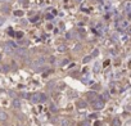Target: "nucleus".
Listing matches in <instances>:
<instances>
[{
    "mask_svg": "<svg viewBox=\"0 0 131 126\" xmlns=\"http://www.w3.org/2000/svg\"><path fill=\"white\" fill-rule=\"evenodd\" d=\"M94 108L95 109H102L103 108V102H102V100H95L94 102Z\"/></svg>",
    "mask_w": 131,
    "mask_h": 126,
    "instance_id": "1",
    "label": "nucleus"
},
{
    "mask_svg": "<svg viewBox=\"0 0 131 126\" xmlns=\"http://www.w3.org/2000/svg\"><path fill=\"white\" fill-rule=\"evenodd\" d=\"M60 124H62L63 126H69V125H71V122H69V121H68V120H66V118H63V120H62V121H60Z\"/></svg>",
    "mask_w": 131,
    "mask_h": 126,
    "instance_id": "2",
    "label": "nucleus"
},
{
    "mask_svg": "<svg viewBox=\"0 0 131 126\" xmlns=\"http://www.w3.org/2000/svg\"><path fill=\"white\" fill-rule=\"evenodd\" d=\"M39 100H40V102H45V100H46V95H45V94H39Z\"/></svg>",
    "mask_w": 131,
    "mask_h": 126,
    "instance_id": "3",
    "label": "nucleus"
},
{
    "mask_svg": "<svg viewBox=\"0 0 131 126\" xmlns=\"http://www.w3.org/2000/svg\"><path fill=\"white\" fill-rule=\"evenodd\" d=\"M7 113H4V112H0V120H1V121H4V120H7Z\"/></svg>",
    "mask_w": 131,
    "mask_h": 126,
    "instance_id": "4",
    "label": "nucleus"
},
{
    "mask_svg": "<svg viewBox=\"0 0 131 126\" xmlns=\"http://www.w3.org/2000/svg\"><path fill=\"white\" fill-rule=\"evenodd\" d=\"M14 15L21 17V15H23V12H22V10H15V12H14Z\"/></svg>",
    "mask_w": 131,
    "mask_h": 126,
    "instance_id": "5",
    "label": "nucleus"
},
{
    "mask_svg": "<svg viewBox=\"0 0 131 126\" xmlns=\"http://www.w3.org/2000/svg\"><path fill=\"white\" fill-rule=\"evenodd\" d=\"M13 104H14V107H15V108H18V107L21 106V103H19V100H17V99H15L14 102H13Z\"/></svg>",
    "mask_w": 131,
    "mask_h": 126,
    "instance_id": "6",
    "label": "nucleus"
},
{
    "mask_svg": "<svg viewBox=\"0 0 131 126\" xmlns=\"http://www.w3.org/2000/svg\"><path fill=\"white\" fill-rule=\"evenodd\" d=\"M8 45H9V46H12V48H17V44L13 43V41H10V43L8 44Z\"/></svg>",
    "mask_w": 131,
    "mask_h": 126,
    "instance_id": "7",
    "label": "nucleus"
},
{
    "mask_svg": "<svg viewBox=\"0 0 131 126\" xmlns=\"http://www.w3.org/2000/svg\"><path fill=\"white\" fill-rule=\"evenodd\" d=\"M22 36H23V32H17L15 34V37H18V39H21Z\"/></svg>",
    "mask_w": 131,
    "mask_h": 126,
    "instance_id": "8",
    "label": "nucleus"
},
{
    "mask_svg": "<svg viewBox=\"0 0 131 126\" xmlns=\"http://www.w3.org/2000/svg\"><path fill=\"white\" fill-rule=\"evenodd\" d=\"M58 50H59V52H64V50H66V48H64V45H60V46H59V48H58Z\"/></svg>",
    "mask_w": 131,
    "mask_h": 126,
    "instance_id": "9",
    "label": "nucleus"
},
{
    "mask_svg": "<svg viewBox=\"0 0 131 126\" xmlns=\"http://www.w3.org/2000/svg\"><path fill=\"white\" fill-rule=\"evenodd\" d=\"M5 52H7V53L12 52V48H9V45H7V46H5Z\"/></svg>",
    "mask_w": 131,
    "mask_h": 126,
    "instance_id": "10",
    "label": "nucleus"
},
{
    "mask_svg": "<svg viewBox=\"0 0 131 126\" xmlns=\"http://www.w3.org/2000/svg\"><path fill=\"white\" fill-rule=\"evenodd\" d=\"M53 17H54L53 14H48L46 15V19H53Z\"/></svg>",
    "mask_w": 131,
    "mask_h": 126,
    "instance_id": "11",
    "label": "nucleus"
},
{
    "mask_svg": "<svg viewBox=\"0 0 131 126\" xmlns=\"http://www.w3.org/2000/svg\"><path fill=\"white\" fill-rule=\"evenodd\" d=\"M80 107H85L86 104H85V102H80V104H78Z\"/></svg>",
    "mask_w": 131,
    "mask_h": 126,
    "instance_id": "12",
    "label": "nucleus"
},
{
    "mask_svg": "<svg viewBox=\"0 0 131 126\" xmlns=\"http://www.w3.org/2000/svg\"><path fill=\"white\" fill-rule=\"evenodd\" d=\"M89 61H90V57H87V58L84 59V62H89Z\"/></svg>",
    "mask_w": 131,
    "mask_h": 126,
    "instance_id": "13",
    "label": "nucleus"
},
{
    "mask_svg": "<svg viewBox=\"0 0 131 126\" xmlns=\"http://www.w3.org/2000/svg\"><path fill=\"white\" fill-rule=\"evenodd\" d=\"M1 23H4V19H3V18L0 19V24H1Z\"/></svg>",
    "mask_w": 131,
    "mask_h": 126,
    "instance_id": "14",
    "label": "nucleus"
},
{
    "mask_svg": "<svg viewBox=\"0 0 131 126\" xmlns=\"http://www.w3.org/2000/svg\"><path fill=\"white\" fill-rule=\"evenodd\" d=\"M18 1H24V0H18Z\"/></svg>",
    "mask_w": 131,
    "mask_h": 126,
    "instance_id": "15",
    "label": "nucleus"
},
{
    "mask_svg": "<svg viewBox=\"0 0 131 126\" xmlns=\"http://www.w3.org/2000/svg\"><path fill=\"white\" fill-rule=\"evenodd\" d=\"M0 59H1V55H0Z\"/></svg>",
    "mask_w": 131,
    "mask_h": 126,
    "instance_id": "16",
    "label": "nucleus"
}]
</instances>
